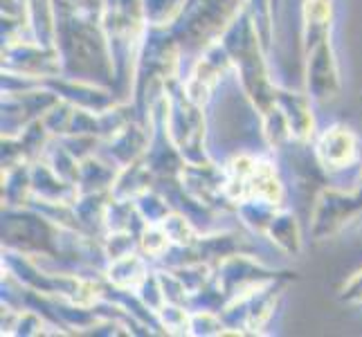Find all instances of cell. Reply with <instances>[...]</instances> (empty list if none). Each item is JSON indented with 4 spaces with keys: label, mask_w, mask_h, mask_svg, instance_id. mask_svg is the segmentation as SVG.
I'll return each instance as SVG.
<instances>
[{
    "label": "cell",
    "mask_w": 362,
    "mask_h": 337,
    "mask_svg": "<svg viewBox=\"0 0 362 337\" xmlns=\"http://www.w3.org/2000/svg\"><path fill=\"white\" fill-rule=\"evenodd\" d=\"M320 160L327 167H344L354 160L356 155V144L351 133H346L342 129H333L322 137V142L317 146Z\"/></svg>",
    "instance_id": "obj_1"
},
{
    "label": "cell",
    "mask_w": 362,
    "mask_h": 337,
    "mask_svg": "<svg viewBox=\"0 0 362 337\" xmlns=\"http://www.w3.org/2000/svg\"><path fill=\"white\" fill-rule=\"evenodd\" d=\"M308 16L315 18V20H324L329 18V5L322 3V0H313V3L308 5Z\"/></svg>",
    "instance_id": "obj_2"
}]
</instances>
